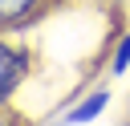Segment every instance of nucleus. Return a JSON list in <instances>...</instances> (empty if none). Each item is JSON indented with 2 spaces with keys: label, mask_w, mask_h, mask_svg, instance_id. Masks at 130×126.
Returning <instances> with one entry per match:
<instances>
[{
  "label": "nucleus",
  "mask_w": 130,
  "mask_h": 126,
  "mask_svg": "<svg viewBox=\"0 0 130 126\" xmlns=\"http://www.w3.org/2000/svg\"><path fill=\"white\" fill-rule=\"evenodd\" d=\"M20 73H24V57L12 53L8 45H0V102L12 93V85L20 81Z\"/></svg>",
  "instance_id": "nucleus-1"
},
{
  "label": "nucleus",
  "mask_w": 130,
  "mask_h": 126,
  "mask_svg": "<svg viewBox=\"0 0 130 126\" xmlns=\"http://www.w3.org/2000/svg\"><path fill=\"white\" fill-rule=\"evenodd\" d=\"M102 110H106V93H93V98H85V102L69 114V122H89V118H98Z\"/></svg>",
  "instance_id": "nucleus-2"
},
{
  "label": "nucleus",
  "mask_w": 130,
  "mask_h": 126,
  "mask_svg": "<svg viewBox=\"0 0 130 126\" xmlns=\"http://www.w3.org/2000/svg\"><path fill=\"white\" fill-rule=\"evenodd\" d=\"M32 4H37V0H0V20H16V16H24Z\"/></svg>",
  "instance_id": "nucleus-3"
},
{
  "label": "nucleus",
  "mask_w": 130,
  "mask_h": 126,
  "mask_svg": "<svg viewBox=\"0 0 130 126\" xmlns=\"http://www.w3.org/2000/svg\"><path fill=\"white\" fill-rule=\"evenodd\" d=\"M126 65H130V37L118 45V57H114V69H126Z\"/></svg>",
  "instance_id": "nucleus-4"
},
{
  "label": "nucleus",
  "mask_w": 130,
  "mask_h": 126,
  "mask_svg": "<svg viewBox=\"0 0 130 126\" xmlns=\"http://www.w3.org/2000/svg\"><path fill=\"white\" fill-rule=\"evenodd\" d=\"M0 126H16V118H12V114H4V110H0Z\"/></svg>",
  "instance_id": "nucleus-5"
}]
</instances>
